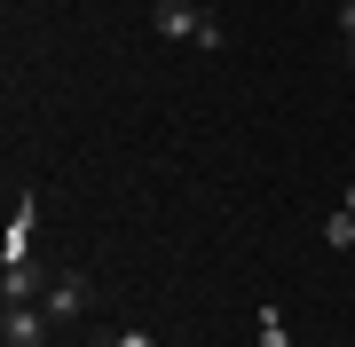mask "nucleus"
Wrapping results in <instances>:
<instances>
[{"instance_id": "obj_1", "label": "nucleus", "mask_w": 355, "mask_h": 347, "mask_svg": "<svg viewBox=\"0 0 355 347\" xmlns=\"http://www.w3.org/2000/svg\"><path fill=\"white\" fill-rule=\"evenodd\" d=\"M150 32L166 39V48H229V32H221V16L214 8H198V0H150Z\"/></svg>"}, {"instance_id": "obj_2", "label": "nucleus", "mask_w": 355, "mask_h": 347, "mask_svg": "<svg viewBox=\"0 0 355 347\" xmlns=\"http://www.w3.org/2000/svg\"><path fill=\"white\" fill-rule=\"evenodd\" d=\"M0 347H55V316L40 300H0Z\"/></svg>"}, {"instance_id": "obj_3", "label": "nucleus", "mask_w": 355, "mask_h": 347, "mask_svg": "<svg viewBox=\"0 0 355 347\" xmlns=\"http://www.w3.org/2000/svg\"><path fill=\"white\" fill-rule=\"evenodd\" d=\"M40 308L55 316V332H71V323L95 308V276H87V269H55V284H48V300H40Z\"/></svg>"}, {"instance_id": "obj_4", "label": "nucleus", "mask_w": 355, "mask_h": 347, "mask_svg": "<svg viewBox=\"0 0 355 347\" xmlns=\"http://www.w3.org/2000/svg\"><path fill=\"white\" fill-rule=\"evenodd\" d=\"M32 221H40V197H32V190H16V206H8V237H0V269L32 260Z\"/></svg>"}, {"instance_id": "obj_5", "label": "nucleus", "mask_w": 355, "mask_h": 347, "mask_svg": "<svg viewBox=\"0 0 355 347\" xmlns=\"http://www.w3.org/2000/svg\"><path fill=\"white\" fill-rule=\"evenodd\" d=\"M55 269H40V260H16V269H0V300H48Z\"/></svg>"}, {"instance_id": "obj_6", "label": "nucleus", "mask_w": 355, "mask_h": 347, "mask_svg": "<svg viewBox=\"0 0 355 347\" xmlns=\"http://www.w3.org/2000/svg\"><path fill=\"white\" fill-rule=\"evenodd\" d=\"M324 244H331V253H355V213L331 206V213H324Z\"/></svg>"}, {"instance_id": "obj_7", "label": "nucleus", "mask_w": 355, "mask_h": 347, "mask_svg": "<svg viewBox=\"0 0 355 347\" xmlns=\"http://www.w3.org/2000/svg\"><path fill=\"white\" fill-rule=\"evenodd\" d=\"M111 347H158L150 323H111Z\"/></svg>"}, {"instance_id": "obj_8", "label": "nucleus", "mask_w": 355, "mask_h": 347, "mask_svg": "<svg viewBox=\"0 0 355 347\" xmlns=\"http://www.w3.org/2000/svg\"><path fill=\"white\" fill-rule=\"evenodd\" d=\"M261 347H300V339H292V332H284V316H277V308H268V316H261Z\"/></svg>"}, {"instance_id": "obj_9", "label": "nucleus", "mask_w": 355, "mask_h": 347, "mask_svg": "<svg viewBox=\"0 0 355 347\" xmlns=\"http://www.w3.org/2000/svg\"><path fill=\"white\" fill-rule=\"evenodd\" d=\"M355 48V0H340V55Z\"/></svg>"}, {"instance_id": "obj_10", "label": "nucleus", "mask_w": 355, "mask_h": 347, "mask_svg": "<svg viewBox=\"0 0 355 347\" xmlns=\"http://www.w3.org/2000/svg\"><path fill=\"white\" fill-rule=\"evenodd\" d=\"M340 213H355V174H347V181H340Z\"/></svg>"}, {"instance_id": "obj_11", "label": "nucleus", "mask_w": 355, "mask_h": 347, "mask_svg": "<svg viewBox=\"0 0 355 347\" xmlns=\"http://www.w3.org/2000/svg\"><path fill=\"white\" fill-rule=\"evenodd\" d=\"M87 347H111V332H103V339H87Z\"/></svg>"}, {"instance_id": "obj_12", "label": "nucleus", "mask_w": 355, "mask_h": 347, "mask_svg": "<svg viewBox=\"0 0 355 347\" xmlns=\"http://www.w3.org/2000/svg\"><path fill=\"white\" fill-rule=\"evenodd\" d=\"M347 64H355V48H347Z\"/></svg>"}]
</instances>
